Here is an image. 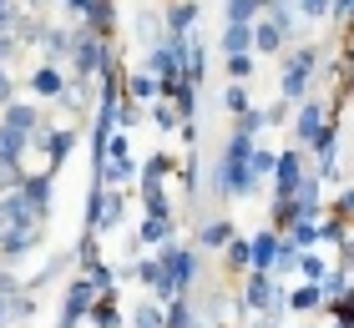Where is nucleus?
I'll return each mask as SVG.
<instances>
[{"mask_svg": "<svg viewBox=\"0 0 354 328\" xmlns=\"http://www.w3.org/2000/svg\"><path fill=\"white\" fill-rule=\"evenodd\" d=\"M21 192H26V202L36 207L41 218L51 212V172H26L21 177Z\"/></svg>", "mask_w": 354, "mask_h": 328, "instance_id": "obj_17", "label": "nucleus"}, {"mask_svg": "<svg viewBox=\"0 0 354 328\" xmlns=\"http://www.w3.org/2000/svg\"><path fill=\"white\" fill-rule=\"evenodd\" d=\"M283 46H288V36L268 21V15H259V21H253V56H279Z\"/></svg>", "mask_w": 354, "mask_h": 328, "instance_id": "obj_14", "label": "nucleus"}, {"mask_svg": "<svg viewBox=\"0 0 354 328\" xmlns=\"http://www.w3.org/2000/svg\"><path fill=\"white\" fill-rule=\"evenodd\" d=\"M91 91H96V81H86V76H71V81H66V91H61V106H66V111H82Z\"/></svg>", "mask_w": 354, "mask_h": 328, "instance_id": "obj_28", "label": "nucleus"}, {"mask_svg": "<svg viewBox=\"0 0 354 328\" xmlns=\"http://www.w3.org/2000/svg\"><path fill=\"white\" fill-rule=\"evenodd\" d=\"M248 152H253V137L243 131H228V142H223V157L213 177H207V187L218 197H228V202H253V192H259V177L248 172Z\"/></svg>", "mask_w": 354, "mask_h": 328, "instance_id": "obj_1", "label": "nucleus"}, {"mask_svg": "<svg viewBox=\"0 0 354 328\" xmlns=\"http://www.w3.org/2000/svg\"><path fill=\"white\" fill-rule=\"evenodd\" d=\"M233 238H238L233 218H213V222H203V227H198V242H203L207 253H223V248H228Z\"/></svg>", "mask_w": 354, "mask_h": 328, "instance_id": "obj_18", "label": "nucleus"}, {"mask_svg": "<svg viewBox=\"0 0 354 328\" xmlns=\"http://www.w3.org/2000/svg\"><path fill=\"white\" fill-rule=\"evenodd\" d=\"M15 102V76H10V66H0V106H10Z\"/></svg>", "mask_w": 354, "mask_h": 328, "instance_id": "obj_43", "label": "nucleus"}, {"mask_svg": "<svg viewBox=\"0 0 354 328\" xmlns=\"http://www.w3.org/2000/svg\"><path fill=\"white\" fill-rule=\"evenodd\" d=\"M207 328H228V323H207Z\"/></svg>", "mask_w": 354, "mask_h": 328, "instance_id": "obj_51", "label": "nucleus"}, {"mask_svg": "<svg viewBox=\"0 0 354 328\" xmlns=\"http://www.w3.org/2000/svg\"><path fill=\"white\" fill-rule=\"evenodd\" d=\"M26 146H30V137H21L15 126H6V122H0V167H21Z\"/></svg>", "mask_w": 354, "mask_h": 328, "instance_id": "obj_22", "label": "nucleus"}, {"mask_svg": "<svg viewBox=\"0 0 354 328\" xmlns=\"http://www.w3.org/2000/svg\"><path fill=\"white\" fill-rule=\"evenodd\" d=\"M30 41L41 46V56L51 66H66L71 51H76V30H66V26H36V36H30Z\"/></svg>", "mask_w": 354, "mask_h": 328, "instance_id": "obj_7", "label": "nucleus"}, {"mask_svg": "<svg viewBox=\"0 0 354 328\" xmlns=\"http://www.w3.org/2000/svg\"><path fill=\"white\" fill-rule=\"evenodd\" d=\"M76 137H82V131H76V126H61V131H51V126H41V137L30 142V146H41V152L51 157V172H56L61 162L71 157V146H76Z\"/></svg>", "mask_w": 354, "mask_h": 328, "instance_id": "obj_10", "label": "nucleus"}, {"mask_svg": "<svg viewBox=\"0 0 354 328\" xmlns=\"http://www.w3.org/2000/svg\"><path fill=\"white\" fill-rule=\"evenodd\" d=\"M142 122V102H132V96H122V106H117V131H132Z\"/></svg>", "mask_w": 354, "mask_h": 328, "instance_id": "obj_38", "label": "nucleus"}, {"mask_svg": "<svg viewBox=\"0 0 354 328\" xmlns=\"http://www.w3.org/2000/svg\"><path fill=\"white\" fill-rule=\"evenodd\" d=\"M344 71H349V76H354V46H349V61H344Z\"/></svg>", "mask_w": 354, "mask_h": 328, "instance_id": "obj_48", "label": "nucleus"}, {"mask_svg": "<svg viewBox=\"0 0 354 328\" xmlns=\"http://www.w3.org/2000/svg\"><path fill=\"white\" fill-rule=\"evenodd\" d=\"M273 328H294V323H273Z\"/></svg>", "mask_w": 354, "mask_h": 328, "instance_id": "obj_50", "label": "nucleus"}, {"mask_svg": "<svg viewBox=\"0 0 354 328\" xmlns=\"http://www.w3.org/2000/svg\"><path fill=\"white\" fill-rule=\"evenodd\" d=\"M283 242H288V248H299V253L319 248V222H288L283 227Z\"/></svg>", "mask_w": 354, "mask_h": 328, "instance_id": "obj_25", "label": "nucleus"}, {"mask_svg": "<svg viewBox=\"0 0 354 328\" xmlns=\"http://www.w3.org/2000/svg\"><path fill=\"white\" fill-rule=\"evenodd\" d=\"M263 6H268V0H228V10H223V15H228V21H259Z\"/></svg>", "mask_w": 354, "mask_h": 328, "instance_id": "obj_33", "label": "nucleus"}, {"mask_svg": "<svg viewBox=\"0 0 354 328\" xmlns=\"http://www.w3.org/2000/svg\"><path fill=\"white\" fill-rule=\"evenodd\" d=\"M167 238H177V218H152L147 212V218L137 222V242L142 248H162Z\"/></svg>", "mask_w": 354, "mask_h": 328, "instance_id": "obj_15", "label": "nucleus"}, {"mask_svg": "<svg viewBox=\"0 0 354 328\" xmlns=\"http://www.w3.org/2000/svg\"><path fill=\"white\" fill-rule=\"evenodd\" d=\"M223 258H228V273H248L253 268V238H233L223 248Z\"/></svg>", "mask_w": 354, "mask_h": 328, "instance_id": "obj_27", "label": "nucleus"}, {"mask_svg": "<svg viewBox=\"0 0 354 328\" xmlns=\"http://www.w3.org/2000/svg\"><path fill=\"white\" fill-rule=\"evenodd\" d=\"M132 328H167V313H162V303H137V313H132Z\"/></svg>", "mask_w": 354, "mask_h": 328, "instance_id": "obj_32", "label": "nucleus"}, {"mask_svg": "<svg viewBox=\"0 0 354 328\" xmlns=\"http://www.w3.org/2000/svg\"><path fill=\"white\" fill-rule=\"evenodd\" d=\"M283 76H279V96L288 106H299L304 96H309V86H314V71H319V46H299V51H288L283 46Z\"/></svg>", "mask_w": 354, "mask_h": 328, "instance_id": "obj_2", "label": "nucleus"}, {"mask_svg": "<svg viewBox=\"0 0 354 328\" xmlns=\"http://www.w3.org/2000/svg\"><path fill=\"white\" fill-rule=\"evenodd\" d=\"M91 328H122V308H117V293H96L91 298V313H86Z\"/></svg>", "mask_w": 354, "mask_h": 328, "instance_id": "obj_20", "label": "nucleus"}, {"mask_svg": "<svg viewBox=\"0 0 354 328\" xmlns=\"http://www.w3.org/2000/svg\"><path fill=\"white\" fill-rule=\"evenodd\" d=\"M273 162H279V152H268V146L253 142V152H248V172L259 177V182H263V177H273Z\"/></svg>", "mask_w": 354, "mask_h": 328, "instance_id": "obj_31", "label": "nucleus"}, {"mask_svg": "<svg viewBox=\"0 0 354 328\" xmlns=\"http://www.w3.org/2000/svg\"><path fill=\"white\" fill-rule=\"evenodd\" d=\"M294 6H299V15H309V21L314 15H329V0H294Z\"/></svg>", "mask_w": 354, "mask_h": 328, "instance_id": "obj_44", "label": "nucleus"}, {"mask_svg": "<svg viewBox=\"0 0 354 328\" xmlns=\"http://www.w3.org/2000/svg\"><path fill=\"white\" fill-rule=\"evenodd\" d=\"M329 212H339L344 222H354V187H344L339 197H334V207H329Z\"/></svg>", "mask_w": 354, "mask_h": 328, "instance_id": "obj_41", "label": "nucleus"}, {"mask_svg": "<svg viewBox=\"0 0 354 328\" xmlns=\"http://www.w3.org/2000/svg\"><path fill=\"white\" fill-rule=\"evenodd\" d=\"M233 131H243V137H253V142H259L263 131H268V111H263V106H248V111H238Z\"/></svg>", "mask_w": 354, "mask_h": 328, "instance_id": "obj_29", "label": "nucleus"}, {"mask_svg": "<svg viewBox=\"0 0 354 328\" xmlns=\"http://www.w3.org/2000/svg\"><path fill=\"white\" fill-rule=\"evenodd\" d=\"M223 106H228L233 117H238V111H248V106H253V102H248V91H243V81H233V86L223 91Z\"/></svg>", "mask_w": 354, "mask_h": 328, "instance_id": "obj_39", "label": "nucleus"}, {"mask_svg": "<svg viewBox=\"0 0 354 328\" xmlns=\"http://www.w3.org/2000/svg\"><path fill=\"white\" fill-rule=\"evenodd\" d=\"M30 248H41V227H15V222L0 227V258H6V262L26 258Z\"/></svg>", "mask_w": 354, "mask_h": 328, "instance_id": "obj_9", "label": "nucleus"}, {"mask_svg": "<svg viewBox=\"0 0 354 328\" xmlns=\"http://www.w3.org/2000/svg\"><path fill=\"white\" fill-rule=\"evenodd\" d=\"M309 172V157H304V146H283L279 162H273V197H288L299 187V177Z\"/></svg>", "mask_w": 354, "mask_h": 328, "instance_id": "obj_6", "label": "nucleus"}, {"mask_svg": "<svg viewBox=\"0 0 354 328\" xmlns=\"http://www.w3.org/2000/svg\"><path fill=\"white\" fill-rule=\"evenodd\" d=\"M0 227H6V202H0Z\"/></svg>", "mask_w": 354, "mask_h": 328, "instance_id": "obj_49", "label": "nucleus"}, {"mask_svg": "<svg viewBox=\"0 0 354 328\" xmlns=\"http://www.w3.org/2000/svg\"><path fill=\"white\" fill-rule=\"evenodd\" d=\"M288 122V102H283V96H279V102H273L268 106V126H283Z\"/></svg>", "mask_w": 354, "mask_h": 328, "instance_id": "obj_45", "label": "nucleus"}, {"mask_svg": "<svg viewBox=\"0 0 354 328\" xmlns=\"http://www.w3.org/2000/svg\"><path fill=\"white\" fill-rule=\"evenodd\" d=\"M329 15H334L344 30H354V0H329Z\"/></svg>", "mask_w": 354, "mask_h": 328, "instance_id": "obj_40", "label": "nucleus"}, {"mask_svg": "<svg viewBox=\"0 0 354 328\" xmlns=\"http://www.w3.org/2000/svg\"><path fill=\"white\" fill-rule=\"evenodd\" d=\"M162 26H167V36H192V30H198V6H192V0H172Z\"/></svg>", "mask_w": 354, "mask_h": 328, "instance_id": "obj_16", "label": "nucleus"}, {"mask_svg": "<svg viewBox=\"0 0 354 328\" xmlns=\"http://www.w3.org/2000/svg\"><path fill=\"white\" fill-rule=\"evenodd\" d=\"M86 21V30H96V36H117V0H91V10L82 15Z\"/></svg>", "mask_w": 354, "mask_h": 328, "instance_id": "obj_19", "label": "nucleus"}, {"mask_svg": "<svg viewBox=\"0 0 354 328\" xmlns=\"http://www.w3.org/2000/svg\"><path fill=\"white\" fill-rule=\"evenodd\" d=\"M283 303H288V313H314V308H324V293H319V283H299L283 293Z\"/></svg>", "mask_w": 354, "mask_h": 328, "instance_id": "obj_23", "label": "nucleus"}, {"mask_svg": "<svg viewBox=\"0 0 354 328\" xmlns=\"http://www.w3.org/2000/svg\"><path fill=\"white\" fill-rule=\"evenodd\" d=\"M0 122H6V126H15V131H21V137H30V142H36L41 137V106H30V102H10V106H0Z\"/></svg>", "mask_w": 354, "mask_h": 328, "instance_id": "obj_11", "label": "nucleus"}, {"mask_svg": "<svg viewBox=\"0 0 354 328\" xmlns=\"http://www.w3.org/2000/svg\"><path fill=\"white\" fill-rule=\"evenodd\" d=\"M329 268H334V262H329L324 253H314V248H309V253H299V268H294V273H299V283H319V278H324Z\"/></svg>", "mask_w": 354, "mask_h": 328, "instance_id": "obj_26", "label": "nucleus"}, {"mask_svg": "<svg viewBox=\"0 0 354 328\" xmlns=\"http://www.w3.org/2000/svg\"><path fill=\"white\" fill-rule=\"evenodd\" d=\"M91 298H96V288H91V278H71V288H66V308H61V323L56 328H82L86 313H91Z\"/></svg>", "mask_w": 354, "mask_h": 328, "instance_id": "obj_8", "label": "nucleus"}, {"mask_svg": "<svg viewBox=\"0 0 354 328\" xmlns=\"http://www.w3.org/2000/svg\"><path fill=\"white\" fill-rule=\"evenodd\" d=\"M152 122L162 126V131H177V126H183V117H177V106L167 102V96H157V111H152Z\"/></svg>", "mask_w": 354, "mask_h": 328, "instance_id": "obj_37", "label": "nucleus"}, {"mask_svg": "<svg viewBox=\"0 0 354 328\" xmlns=\"http://www.w3.org/2000/svg\"><path fill=\"white\" fill-rule=\"evenodd\" d=\"M122 212H127V192H122V187H106V192H102V218H96V233H111V227L122 222Z\"/></svg>", "mask_w": 354, "mask_h": 328, "instance_id": "obj_21", "label": "nucleus"}, {"mask_svg": "<svg viewBox=\"0 0 354 328\" xmlns=\"http://www.w3.org/2000/svg\"><path fill=\"white\" fill-rule=\"evenodd\" d=\"M86 278H91V288L96 293H117V273L106 268V262H91V268H82Z\"/></svg>", "mask_w": 354, "mask_h": 328, "instance_id": "obj_35", "label": "nucleus"}, {"mask_svg": "<svg viewBox=\"0 0 354 328\" xmlns=\"http://www.w3.org/2000/svg\"><path fill=\"white\" fill-rule=\"evenodd\" d=\"M61 6H66V10H76V15H86V10H91V0H61Z\"/></svg>", "mask_w": 354, "mask_h": 328, "instance_id": "obj_46", "label": "nucleus"}, {"mask_svg": "<svg viewBox=\"0 0 354 328\" xmlns=\"http://www.w3.org/2000/svg\"><path fill=\"white\" fill-rule=\"evenodd\" d=\"M253 51V21H228L218 36V56H243Z\"/></svg>", "mask_w": 354, "mask_h": 328, "instance_id": "obj_13", "label": "nucleus"}, {"mask_svg": "<svg viewBox=\"0 0 354 328\" xmlns=\"http://www.w3.org/2000/svg\"><path fill=\"white\" fill-rule=\"evenodd\" d=\"M10 318H15V323H30V318H36V293H30V288H21V293L10 298Z\"/></svg>", "mask_w": 354, "mask_h": 328, "instance_id": "obj_34", "label": "nucleus"}, {"mask_svg": "<svg viewBox=\"0 0 354 328\" xmlns=\"http://www.w3.org/2000/svg\"><path fill=\"white\" fill-rule=\"evenodd\" d=\"M117 61L111 56V41L96 36V30H76V51H71V76H86V81H102V71Z\"/></svg>", "mask_w": 354, "mask_h": 328, "instance_id": "obj_3", "label": "nucleus"}, {"mask_svg": "<svg viewBox=\"0 0 354 328\" xmlns=\"http://www.w3.org/2000/svg\"><path fill=\"white\" fill-rule=\"evenodd\" d=\"M223 66H228V76H233V81H248V76H253V66H259V56H253V51H243V56H223Z\"/></svg>", "mask_w": 354, "mask_h": 328, "instance_id": "obj_36", "label": "nucleus"}, {"mask_svg": "<svg viewBox=\"0 0 354 328\" xmlns=\"http://www.w3.org/2000/svg\"><path fill=\"white\" fill-rule=\"evenodd\" d=\"M324 126H329V106L314 102V96H304V102H299V117H294V146H304V152H309Z\"/></svg>", "mask_w": 354, "mask_h": 328, "instance_id": "obj_5", "label": "nucleus"}, {"mask_svg": "<svg viewBox=\"0 0 354 328\" xmlns=\"http://www.w3.org/2000/svg\"><path fill=\"white\" fill-rule=\"evenodd\" d=\"M122 91L132 96V102H157V96H162V91H157V76H152V71H132V76H122Z\"/></svg>", "mask_w": 354, "mask_h": 328, "instance_id": "obj_24", "label": "nucleus"}, {"mask_svg": "<svg viewBox=\"0 0 354 328\" xmlns=\"http://www.w3.org/2000/svg\"><path fill=\"white\" fill-rule=\"evenodd\" d=\"M6 318H10V298L0 293V328H6Z\"/></svg>", "mask_w": 354, "mask_h": 328, "instance_id": "obj_47", "label": "nucleus"}, {"mask_svg": "<svg viewBox=\"0 0 354 328\" xmlns=\"http://www.w3.org/2000/svg\"><path fill=\"white\" fill-rule=\"evenodd\" d=\"M157 262H162L167 283H172L177 293H192V288H198V253H192L187 242H177V238H167L162 248H157Z\"/></svg>", "mask_w": 354, "mask_h": 328, "instance_id": "obj_4", "label": "nucleus"}, {"mask_svg": "<svg viewBox=\"0 0 354 328\" xmlns=\"http://www.w3.org/2000/svg\"><path fill=\"white\" fill-rule=\"evenodd\" d=\"M167 102L177 106V117H183V122L198 117V86H192V81H183V86H177V91L167 96Z\"/></svg>", "mask_w": 354, "mask_h": 328, "instance_id": "obj_30", "label": "nucleus"}, {"mask_svg": "<svg viewBox=\"0 0 354 328\" xmlns=\"http://www.w3.org/2000/svg\"><path fill=\"white\" fill-rule=\"evenodd\" d=\"M66 81H71V76H61V66L41 61L36 71H30V91H36L41 102H61V91H66Z\"/></svg>", "mask_w": 354, "mask_h": 328, "instance_id": "obj_12", "label": "nucleus"}, {"mask_svg": "<svg viewBox=\"0 0 354 328\" xmlns=\"http://www.w3.org/2000/svg\"><path fill=\"white\" fill-rule=\"evenodd\" d=\"M15 56H21V36H6V30H0V66H10Z\"/></svg>", "mask_w": 354, "mask_h": 328, "instance_id": "obj_42", "label": "nucleus"}]
</instances>
